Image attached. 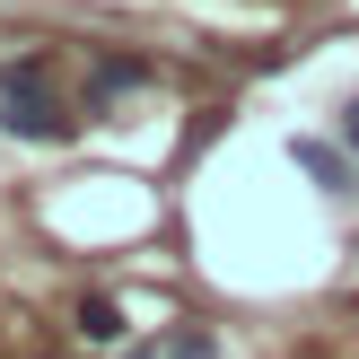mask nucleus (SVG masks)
<instances>
[{
    "label": "nucleus",
    "mask_w": 359,
    "mask_h": 359,
    "mask_svg": "<svg viewBox=\"0 0 359 359\" xmlns=\"http://www.w3.org/2000/svg\"><path fill=\"white\" fill-rule=\"evenodd\" d=\"M0 132H9V140H62V132H70L62 88H53V62H44V53L0 62Z\"/></svg>",
    "instance_id": "obj_1"
},
{
    "label": "nucleus",
    "mask_w": 359,
    "mask_h": 359,
    "mask_svg": "<svg viewBox=\"0 0 359 359\" xmlns=\"http://www.w3.org/2000/svg\"><path fill=\"white\" fill-rule=\"evenodd\" d=\"M298 167H307L325 193H359V158L333 149V140H298Z\"/></svg>",
    "instance_id": "obj_2"
},
{
    "label": "nucleus",
    "mask_w": 359,
    "mask_h": 359,
    "mask_svg": "<svg viewBox=\"0 0 359 359\" xmlns=\"http://www.w3.org/2000/svg\"><path fill=\"white\" fill-rule=\"evenodd\" d=\"M79 333H88V342H123V307H114V298H88V307H79Z\"/></svg>",
    "instance_id": "obj_3"
},
{
    "label": "nucleus",
    "mask_w": 359,
    "mask_h": 359,
    "mask_svg": "<svg viewBox=\"0 0 359 359\" xmlns=\"http://www.w3.org/2000/svg\"><path fill=\"white\" fill-rule=\"evenodd\" d=\"M149 79V62H97V105H114L123 88H140Z\"/></svg>",
    "instance_id": "obj_4"
},
{
    "label": "nucleus",
    "mask_w": 359,
    "mask_h": 359,
    "mask_svg": "<svg viewBox=\"0 0 359 359\" xmlns=\"http://www.w3.org/2000/svg\"><path fill=\"white\" fill-rule=\"evenodd\" d=\"M167 359H219V342H210V333H175Z\"/></svg>",
    "instance_id": "obj_5"
},
{
    "label": "nucleus",
    "mask_w": 359,
    "mask_h": 359,
    "mask_svg": "<svg viewBox=\"0 0 359 359\" xmlns=\"http://www.w3.org/2000/svg\"><path fill=\"white\" fill-rule=\"evenodd\" d=\"M342 140H351V158H359V97L342 105Z\"/></svg>",
    "instance_id": "obj_6"
},
{
    "label": "nucleus",
    "mask_w": 359,
    "mask_h": 359,
    "mask_svg": "<svg viewBox=\"0 0 359 359\" xmlns=\"http://www.w3.org/2000/svg\"><path fill=\"white\" fill-rule=\"evenodd\" d=\"M132 359H149V351H132Z\"/></svg>",
    "instance_id": "obj_7"
}]
</instances>
